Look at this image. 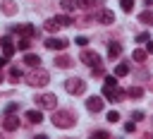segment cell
I'll list each match as a JSON object with an SVG mask.
<instances>
[{"instance_id":"1","label":"cell","mask_w":153,"mask_h":139,"mask_svg":"<svg viewBox=\"0 0 153 139\" xmlns=\"http://www.w3.org/2000/svg\"><path fill=\"white\" fill-rule=\"evenodd\" d=\"M74 113L72 110H55L53 113V125L55 127H60V129H69L72 125H74Z\"/></svg>"},{"instance_id":"2","label":"cell","mask_w":153,"mask_h":139,"mask_svg":"<svg viewBox=\"0 0 153 139\" xmlns=\"http://www.w3.org/2000/svg\"><path fill=\"white\" fill-rule=\"evenodd\" d=\"M26 79H29V84H31V86H45V84L50 81V74H48L45 70H41V67H33V70L29 72V77H26Z\"/></svg>"},{"instance_id":"3","label":"cell","mask_w":153,"mask_h":139,"mask_svg":"<svg viewBox=\"0 0 153 139\" xmlns=\"http://www.w3.org/2000/svg\"><path fill=\"white\" fill-rule=\"evenodd\" d=\"M65 91H67V93H72V96H79V93H84V91H86V81H84V79H79V77H69V79L65 81Z\"/></svg>"},{"instance_id":"4","label":"cell","mask_w":153,"mask_h":139,"mask_svg":"<svg viewBox=\"0 0 153 139\" xmlns=\"http://www.w3.org/2000/svg\"><path fill=\"white\" fill-rule=\"evenodd\" d=\"M103 96H105V98H110V101H115L117 96H122V91L117 89V81H115V77H108V79L103 81Z\"/></svg>"},{"instance_id":"5","label":"cell","mask_w":153,"mask_h":139,"mask_svg":"<svg viewBox=\"0 0 153 139\" xmlns=\"http://www.w3.org/2000/svg\"><path fill=\"white\" fill-rule=\"evenodd\" d=\"M36 103H38L41 108H45V110H55V108H57V98H55L53 93H43V96H38Z\"/></svg>"},{"instance_id":"6","label":"cell","mask_w":153,"mask_h":139,"mask_svg":"<svg viewBox=\"0 0 153 139\" xmlns=\"http://www.w3.org/2000/svg\"><path fill=\"white\" fill-rule=\"evenodd\" d=\"M81 62H86L88 67H96V65H100V55L96 50H84L81 53Z\"/></svg>"},{"instance_id":"7","label":"cell","mask_w":153,"mask_h":139,"mask_svg":"<svg viewBox=\"0 0 153 139\" xmlns=\"http://www.w3.org/2000/svg\"><path fill=\"white\" fill-rule=\"evenodd\" d=\"M0 46H2V55H5V58H7V60H10V58H12V55H14V50H17V48H14V43H12V38H10V36H5V38H0Z\"/></svg>"},{"instance_id":"8","label":"cell","mask_w":153,"mask_h":139,"mask_svg":"<svg viewBox=\"0 0 153 139\" xmlns=\"http://www.w3.org/2000/svg\"><path fill=\"white\" fill-rule=\"evenodd\" d=\"M86 108H88L91 113H100V110H103V98H100V96H91V98L86 101Z\"/></svg>"},{"instance_id":"9","label":"cell","mask_w":153,"mask_h":139,"mask_svg":"<svg viewBox=\"0 0 153 139\" xmlns=\"http://www.w3.org/2000/svg\"><path fill=\"white\" fill-rule=\"evenodd\" d=\"M45 48H50V50H65L67 48V41L65 38H48L45 41Z\"/></svg>"},{"instance_id":"10","label":"cell","mask_w":153,"mask_h":139,"mask_svg":"<svg viewBox=\"0 0 153 139\" xmlns=\"http://www.w3.org/2000/svg\"><path fill=\"white\" fill-rule=\"evenodd\" d=\"M2 127H5V132H14V129L19 127V117H14L12 113H7V117H5V122H2Z\"/></svg>"},{"instance_id":"11","label":"cell","mask_w":153,"mask_h":139,"mask_svg":"<svg viewBox=\"0 0 153 139\" xmlns=\"http://www.w3.org/2000/svg\"><path fill=\"white\" fill-rule=\"evenodd\" d=\"M98 22H100V24H112V22H115V14H112L110 10H100V12H98Z\"/></svg>"},{"instance_id":"12","label":"cell","mask_w":153,"mask_h":139,"mask_svg":"<svg viewBox=\"0 0 153 139\" xmlns=\"http://www.w3.org/2000/svg\"><path fill=\"white\" fill-rule=\"evenodd\" d=\"M53 22H55L57 26H69V24H74V19H72L69 14H60V17H53Z\"/></svg>"},{"instance_id":"13","label":"cell","mask_w":153,"mask_h":139,"mask_svg":"<svg viewBox=\"0 0 153 139\" xmlns=\"http://www.w3.org/2000/svg\"><path fill=\"white\" fill-rule=\"evenodd\" d=\"M17 31H19L22 36H26V38H31V36L36 34V29H33L31 24H22V26H17Z\"/></svg>"},{"instance_id":"14","label":"cell","mask_w":153,"mask_h":139,"mask_svg":"<svg viewBox=\"0 0 153 139\" xmlns=\"http://www.w3.org/2000/svg\"><path fill=\"white\" fill-rule=\"evenodd\" d=\"M24 62L29 65V67H38V62H41V58L38 55H33V53H29L26 50V55H24Z\"/></svg>"},{"instance_id":"15","label":"cell","mask_w":153,"mask_h":139,"mask_svg":"<svg viewBox=\"0 0 153 139\" xmlns=\"http://www.w3.org/2000/svg\"><path fill=\"white\" fill-rule=\"evenodd\" d=\"M29 122H41L43 120V115H41V110H26V115H24Z\"/></svg>"},{"instance_id":"16","label":"cell","mask_w":153,"mask_h":139,"mask_svg":"<svg viewBox=\"0 0 153 139\" xmlns=\"http://www.w3.org/2000/svg\"><path fill=\"white\" fill-rule=\"evenodd\" d=\"M76 7H79V0H62V10H65L67 14H69V12H74Z\"/></svg>"},{"instance_id":"17","label":"cell","mask_w":153,"mask_h":139,"mask_svg":"<svg viewBox=\"0 0 153 139\" xmlns=\"http://www.w3.org/2000/svg\"><path fill=\"white\" fill-rule=\"evenodd\" d=\"M14 48H19V50H24V53H26V50L31 48V38H26V36H22V38L17 41V46H14Z\"/></svg>"},{"instance_id":"18","label":"cell","mask_w":153,"mask_h":139,"mask_svg":"<svg viewBox=\"0 0 153 139\" xmlns=\"http://www.w3.org/2000/svg\"><path fill=\"white\" fill-rule=\"evenodd\" d=\"M120 53H122V46H120V43H110V46H108V55H110L112 60H115Z\"/></svg>"},{"instance_id":"19","label":"cell","mask_w":153,"mask_h":139,"mask_svg":"<svg viewBox=\"0 0 153 139\" xmlns=\"http://www.w3.org/2000/svg\"><path fill=\"white\" fill-rule=\"evenodd\" d=\"M55 65H57V67H62V70H67V67H69V65H72V60H69V58H67V55H60V58H57V60H55Z\"/></svg>"},{"instance_id":"20","label":"cell","mask_w":153,"mask_h":139,"mask_svg":"<svg viewBox=\"0 0 153 139\" xmlns=\"http://www.w3.org/2000/svg\"><path fill=\"white\" fill-rule=\"evenodd\" d=\"M124 74H129V65H124V62H122V65H117V67H115V77H124Z\"/></svg>"},{"instance_id":"21","label":"cell","mask_w":153,"mask_h":139,"mask_svg":"<svg viewBox=\"0 0 153 139\" xmlns=\"http://www.w3.org/2000/svg\"><path fill=\"white\" fill-rule=\"evenodd\" d=\"M127 93H129L131 98H141V96H143V89H141V86H131Z\"/></svg>"},{"instance_id":"22","label":"cell","mask_w":153,"mask_h":139,"mask_svg":"<svg viewBox=\"0 0 153 139\" xmlns=\"http://www.w3.org/2000/svg\"><path fill=\"white\" fill-rule=\"evenodd\" d=\"M139 19H141L143 24H148V22H153V12H151V10H146V12H141V14H139Z\"/></svg>"},{"instance_id":"23","label":"cell","mask_w":153,"mask_h":139,"mask_svg":"<svg viewBox=\"0 0 153 139\" xmlns=\"http://www.w3.org/2000/svg\"><path fill=\"white\" fill-rule=\"evenodd\" d=\"M2 10H5V14H14V12H17V7H14V2H10V0H7L5 5H2Z\"/></svg>"},{"instance_id":"24","label":"cell","mask_w":153,"mask_h":139,"mask_svg":"<svg viewBox=\"0 0 153 139\" xmlns=\"http://www.w3.org/2000/svg\"><path fill=\"white\" fill-rule=\"evenodd\" d=\"M146 55H148L146 50H134V55H131V58H134L136 62H143V60H146Z\"/></svg>"},{"instance_id":"25","label":"cell","mask_w":153,"mask_h":139,"mask_svg":"<svg viewBox=\"0 0 153 139\" xmlns=\"http://www.w3.org/2000/svg\"><path fill=\"white\" fill-rule=\"evenodd\" d=\"M10 79H14V81L22 79V70L19 67H10Z\"/></svg>"},{"instance_id":"26","label":"cell","mask_w":153,"mask_h":139,"mask_svg":"<svg viewBox=\"0 0 153 139\" xmlns=\"http://www.w3.org/2000/svg\"><path fill=\"white\" fill-rule=\"evenodd\" d=\"M120 5H122L124 12H131L134 10V0H120Z\"/></svg>"},{"instance_id":"27","label":"cell","mask_w":153,"mask_h":139,"mask_svg":"<svg viewBox=\"0 0 153 139\" xmlns=\"http://www.w3.org/2000/svg\"><path fill=\"white\" fill-rule=\"evenodd\" d=\"M100 0H79V7H93V5H98Z\"/></svg>"},{"instance_id":"28","label":"cell","mask_w":153,"mask_h":139,"mask_svg":"<svg viewBox=\"0 0 153 139\" xmlns=\"http://www.w3.org/2000/svg\"><path fill=\"white\" fill-rule=\"evenodd\" d=\"M45 29H48V31H57L60 26H57V24H55L53 19H48V22H45Z\"/></svg>"},{"instance_id":"29","label":"cell","mask_w":153,"mask_h":139,"mask_svg":"<svg viewBox=\"0 0 153 139\" xmlns=\"http://www.w3.org/2000/svg\"><path fill=\"white\" fill-rule=\"evenodd\" d=\"M108 120H110V122H117V120H120V113H117V110H110V113H108Z\"/></svg>"},{"instance_id":"30","label":"cell","mask_w":153,"mask_h":139,"mask_svg":"<svg viewBox=\"0 0 153 139\" xmlns=\"http://www.w3.org/2000/svg\"><path fill=\"white\" fill-rule=\"evenodd\" d=\"M93 137H100V139H108V137H110V134H108V132H105V129H98V132H93Z\"/></svg>"},{"instance_id":"31","label":"cell","mask_w":153,"mask_h":139,"mask_svg":"<svg viewBox=\"0 0 153 139\" xmlns=\"http://www.w3.org/2000/svg\"><path fill=\"white\" fill-rule=\"evenodd\" d=\"M136 41H139V43H146V41H148V34H146V31H143V34H139V36H136Z\"/></svg>"},{"instance_id":"32","label":"cell","mask_w":153,"mask_h":139,"mask_svg":"<svg viewBox=\"0 0 153 139\" xmlns=\"http://www.w3.org/2000/svg\"><path fill=\"white\" fill-rule=\"evenodd\" d=\"M134 129H136V122H127L124 125V132H134Z\"/></svg>"},{"instance_id":"33","label":"cell","mask_w":153,"mask_h":139,"mask_svg":"<svg viewBox=\"0 0 153 139\" xmlns=\"http://www.w3.org/2000/svg\"><path fill=\"white\" fill-rule=\"evenodd\" d=\"M74 43H76V46H81V48H84V46H86V43H88V41H86V38H84V36H79V38H76V41H74Z\"/></svg>"},{"instance_id":"34","label":"cell","mask_w":153,"mask_h":139,"mask_svg":"<svg viewBox=\"0 0 153 139\" xmlns=\"http://www.w3.org/2000/svg\"><path fill=\"white\" fill-rule=\"evenodd\" d=\"M141 117H143V113H141V110H136V113H131V120H134V122H136V120H141Z\"/></svg>"},{"instance_id":"35","label":"cell","mask_w":153,"mask_h":139,"mask_svg":"<svg viewBox=\"0 0 153 139\" xmlns=\"http://www.w3.org/2000/svg\"><path fill=\"white\" fill-rule=\"evenodd\" d=\"M14 110H17V103H10V105L5 108V113H14Z\"/></svg>"},{"instance_id":"36","label":"cell","mask_w":153,"mask_h":139,"mask_svg":"<svg viewBox=\"0 0 153 139\" xmlns=\"http://www.w3.org/2000/svg\"><path fill=\"white\" fill-rule=\"evenodd\" d=\"M5 65H7V58H5V55H0V67H5Z\"/></svg>"},{"instance_id":"37","label":"cell","mask_w":153,"mask_h":139,"mask_svg":"<svg viewBox=\"0 0 153 139\" xmlns=\"http://www.w3.org/2000/svg\"><path fill=\"white\" fill-rule=\"evenodd\" d=\"M0 81H2V67H0Z\"/></svg>"}]
</instances>
